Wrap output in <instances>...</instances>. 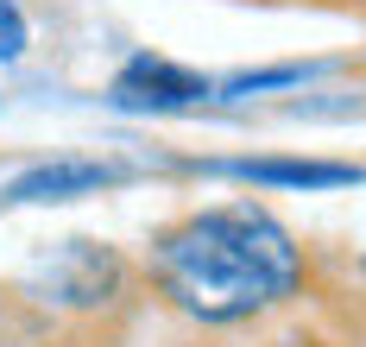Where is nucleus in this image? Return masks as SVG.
<instances>
[{"label": "nucleus", "instance_id": "obj_1", "mask_svg": "<svg viewBox=\"0 0 366 347\" xmlns=\"http://www.w3.org/2000/svg\"><path fill=\"white\" fill-rule=\"evenodd\" d=\"M152 284L196 322H247L303 284V253L253 202L202 208L152 240Z\"/></svg>", "mask_w": 366, "mask_h": 347}, {"label": "nucleus", "instance_id": "obj_2", "mask_svg": "<svg viewBox=\"0 0 366 347\" xmlns=\"http://www.w3.org/2000/svg\"><path fill=\"white\" fill-rule=\"evenodd\" d=\"M209 95H215V82L183 70V64H171V57H133L108 89V101L127 108V114H171V108L209 101Z\"/></svg>", "mask_w": 366, "mask_h": 347}, {"label": "nucleus", "instance_id": "obj_3", "mask_svg": "<svg viewBox=\"0 0 366 347\" xmlns=\"http://www.w3.org/2000/svg\"><path fill=\"white\" fill-rule=\"evenodd\" d=\"M120 183L114 164H95V158H51V164H32L26 177L6 183V202H70V196H95Z\"/></svg>", "mask_w": 366, "mask_h": 347}, {"label": "nucleus", "instance_id": "obj_4", "mask_svg": "<svg viewBox=\"0 0 366 347\" xmlns=\"http://www.w3.org/2000/svg\"><path fill=\"white\" fill-rule=\"evenodd\" d=\"M114 284H120V259H114L108 246H95V240H70V253H64V266H57V303H108Z\"/></svg>", "mask_w": 366, "mask_h": 347}, {"label": "nucleus", "instance_id": "obj_5", "mask_svg": "<svg viewBox=\"0 0 366 347\" xmlns=\"http://www.w3.org/2000/svg\"><path fill=\"white\" fill-rule=\"evenodd\" d=\"M234 177H253V183H291V190H341V183H360V164H322V158H240Z\"/></svg>", "mask_w": 366, "mask_h": 347}, {"label": "nucleus", "instance_id": "obj_6", "mask_svg": "<svg viewBox=\"0 0 366 347\" xmlns=\"http://www.w3.org/2000/svg\"><path fill=\"white\" fill-rule=\"evenodd\" d=\"M26 13H19V0H0V64H13V57H26Z\"/></svg>", "mask_w": 366, "mask_h": 347}, {"label": "nucleus", "instance_id": "obj_7", "mask_svg": "<svg viewBox=\"0 0 366 347\" xmlns=\"http://www.w3.org/2000/svg\"><path fill=\"white\" fill-rule=\"evenodd\" d=\"M303 70H259V76H234L227 95H247V89H278V82H297Z\"/></svg>", "mask_w": 366, "mask_h": 347}]
</instances>
